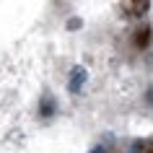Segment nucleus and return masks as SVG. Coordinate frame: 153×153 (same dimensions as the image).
Here are the masks:
<instances>
[{"instance_id":"obj_1","label":"nucleus","mask_w":153,"mask_h":153,"mask_svg":"<svg viewBox=\"0 0 153 153\" xmlns=\"http://www.w3.org/2000/svg\"><path fill=\"white\" fill-rule=\"evenodd\" d=\"M86 78H88V70H86L83 65H75V68L70 70V81H68V91H70V94H78Z\"/></svg>"},{"instance_id":"obj_2","label":"nucleus","mask_w":153,"mask_h":153,"mask_svg":"<svg viewBox=\"0 0 153 153\" xmlns=\"http://www.w3.org/2000/svg\"><path fill=\"white\" fill-rule=\"evenodd\" d=\"M151 36H153V29L151 26H140L135 31V39H132V44H135L137 49H145L148 44H151Z\"/></svg>"},{"instance_id":"obj_3","label":"nucleus","mask_w":153,"mask_h":153,"mask_svg":"<svg viewBox=\"0 0 153 153\" xmlns=\"http://www.w3.org/2000/svg\"><path fill=\"white\" fill-rule=\"evenodd\" d=\"M55 112H57V101H55V96H49V94H47V96H42V101H39V114L49 120Z\"/></svg>"},{"instance_id":"obj_4","label":"nucleus","mask_w":153,"mask_h":153,"mask_svg":"<svg viewBox=\"0 0 153 153\" xmlns=\"http://www.w3.org/2000/svg\"><path fill=\"white\" fill-rule=\"evenodd\" d=\"M127 10H132V13H140V16H143V13H148V10H151V5H148V3H130Z\"/></svg>"},{"instance_id":"obj_5","label":"nucleus","mask_w":153,"mask_h":153,"mask_svg":"<svg viewBox=\"0 0 153 153\" xmlns=\"http://www.w3.org/2000/svg\"><path fill=\"white\" fill-rule=\"evenodd\" d=\"M68 29H81V18H70L68 21Z\"/></svg>"},{"instance_id":"obj_6","label":"nucleus","mask_w":153,"mask_h":153,"mask_svg":"<svg viewBox=\"0 0 153 153\" xmlns=\"http://www.w3.org/2000/svg\"><path fill=\"white\" fill-rule=\"evenodd\" d=\"M88 153H106V148H104V145H94Z\"/></svg>"}]
</instances>
